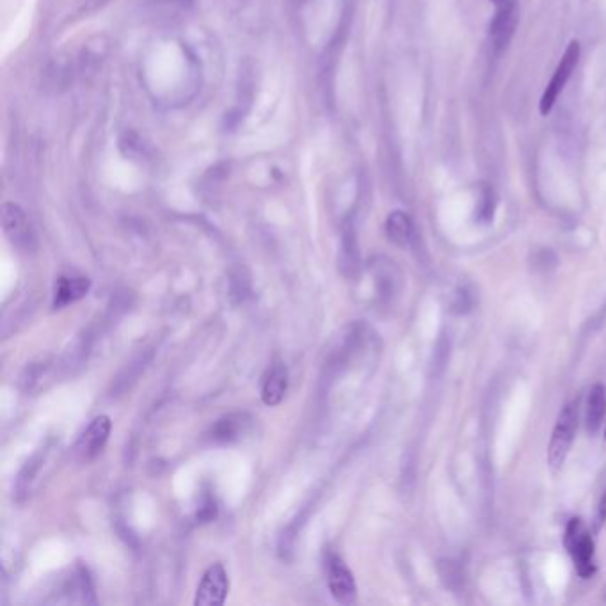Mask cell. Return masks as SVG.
<instances>
[{
	"instance_id": "ac0fdd59",
	"label": "cell",
	"mask_w": 606,
	"mask_h": 606,
	"mask_svg": "<svg viewBox=\"0 0 606 606\" xmlns=\"http://www.w3.org/2000/svg\"><path fill=\"white\" fill-rule=\"evenodd\" d=\"M107 2H109V0H84L79 8H77V15H88L91 11L102 8Z\"/></svg>"
},
{
	"instance_id": "30bf717a",
	"label": "cell",
	"mask_w": 606,
	"mask_h": 606,
	"mask_svg": "<svg viewBox=\"0 0 606 606\" xmlns=\"http://www.w3.org/2000/svg\"><path fill=\"white\" fill-rule=\"evenodd\" d=\"M253 418L248 413H232L217 420L216 425L212 427L210 436L217 443H233L244 438V434L249 431Z\"/></svg>"
},
{
	"instance_id": "7a4b0ae2",
	"label": "cell",
	"mask_w": 606,
	"mask_h": 606,
	"mask_svg": "<svg viewBox=\"0 0 606 606\" xmlns=\"http://www.w3.org/2000/svg\"><path fill=\"white\" fill-rule=\"evenodd\" d=\"M567 551L575 562L576 571L582 578H591L596 573V553L594 541L589 530L585 528L582 519H571L564 537Z\"/></svg>"
},
{
	"instance_id": "8fae6325",
	"label": "cell",
	"mask_w": 606,
	"mask_h": 606,
	"mask_svg": "<svg viewBox=\"0 0 606 606\" xmlns=\"http://www.w3.org/2000/svg\"><path fill=\"white\" fill-rule=\"evenodd\" d=\"M91 290V280L89 278H59L54 290V310H61L68 304L77 303L82 297L88 296Z\"/></svg>"
},
{
	"instance_id": "8992f818",
	"label": "cell",
	"mask_w": 606,
	"mask_h": 606,
	"mask_svg": "<svg viewBox=\"0 0 606 606\" xmlns=\"http://www.w3.org/2000/svg\"><path fill=\"white\" fill-rule=\"evenodd\" d=\"M230 591V580L226 575L223 564H212L201 578L194 605L196 606H221L226 601Z\"/></svg>"
},
{
	"instance_id": "5bb4252c",
	"label": "cell",
	"mask_w": 606,
	"mask_h": 606,
	"mask_svg": "<svg viewBox=\"0 0 606 606\" xmlns=\"http://www.w3.org/2000/svg\"><path fill=\"white\" fill-rule=\"evenodd\" d=\"M359 255L358 246H356V239H354V232H352L351 226L345 228L342 240V253H340V271L343 272V276L352 278L356 272H358Z\"/></svg>"
},
{
	"instance_id": "3957f363",
	"label": "cell",
	"mask_w": 606,
	"mask_h": 606,
	"mask_svg": "<svg viewBox=\"0 0 606 606\" xmlns=\"http://www.w3.org/2000/svg\"><path fill=\"white\" fill-rule=\"evenodd\" d=\"M580 54H582L580 43L576 40L571 41V43L567 45L564 56L560 59L557 70H555L553 77H551L550 82H548V86L544 89L543 96H541L539 111H541L543 116H548V114L553 111V107H555L557 100H559L560 93L564 91L567 82L571 79V75L575 73L578 61H580Z\"/></svg>"
},
{
	"instance_id": "7c38bea8",
	"label": "cell",
	"mask_w": 606,
	"mask_h": 606,
	"mask_svg": "<svg viewBox=\"0 0 606 606\" xmlns=\"http://www.w3.org/2000/svg\"><path fill=\"white\" fill-rule=\"evenodd\" d=\"M386 235L388 239L400 248H406L407 244L413 239V221L402 210L391 212L386 219Z\"/></svg>"
},
{
	"instance_id": "e0dca14e",
	"label": "cell",
	"mask_w": 606,
	"mask_h": 606,
	"mask_svg": "<svg viewBox=\"0 0 606 606\" xmlns=\"http://www.w3.org/2000/svg\"><path fill=\"white\" fill-rule=\"evenodd\" d=\"M452 306H454V311H457V313H464V311L470 310L471 301L468 292L466 290H457Z\"/></svg>"
},
{
	"instance_id": "7402d4cb",
	"label": "cell",
	"mask_w": 606,
	"mask_h": 606,
	"mask_svg": "<svg viewBox=\"0 0 606 606\" xmlns=\"http://www.w3.org/2000/svg\"><path fill=\"white\" fill-rule=\"evenodd\" d=\"M605 439H606V429H605Z\"/></svg>"
},
{
	"instance_id": "9c48e42d",
	"label": "cell",
	"mask_w": 606,
	"mask_h": 606,
	"mask_svg": "<svg viewBox=\"0 0 606 606\" xmlns=\"http://www.w3.org/2000/svg\"><path fill=\"white\" fill-rule=\"evenodd\" d=\"M288 390V368L280 358L272 361L262 384V400L265 406H278Z\"/></svg>"
},
{
	"instance_id": "5b68a950",
	"label": "cell",
	"mask_w": 606,
	"mask_h": 606,
	"mask_svg": "<svg viewBox=\"0 0 606 606\" xmlns=\"http://www.w3.org/2000/svg\"><path fill=\"white\" fill-rule=\"evenodd\" d=\"M2 226L11 244L22 251L36 248V233L24 208L16 203H4L2 207Z\"/></svg>"
},
{
	"instance_id": "2e32d148",
	"label": "cell",
	"mask_w": 606,
	"mask_h": 606,
	"mask_svg": "<svg viewBox=\"0 0 606 606\" xmlns=\"http://www.w3.org/2000/svg\"><path fill=\"white\" fill-rule=\"evenodd\" d=\"M495 210V191L489 185H482L479 194V203H477V219H479V223H491L493 217H495Z\"/></svg>"
},
{
	"instance_id": "d6986e66",
	"label": "cell",
	"mask_w": 606,
	"mask_h": 606,
	"mask_svg": "<svg viewBox=\"0 0 606 606\" xmlns=\"http://www.w3.org/2000/svg\"><path fill=\"white\" fill-rule=\"evenodd\" d=\"M216 516V503H212L210 500H208V502L205 503V507L198 512V518L203 519V521H212Z\"/></svg>"
},
{
	"instance_id": "ffe728a7",
	"label": "cell",
	"mask_w": 606,
	"mask_h": 606,
	"mask_svg": "<svg viewBox=\"0 0 606 606\" xmlns=\"http://www.w3.org/2000/svg\"><path fill=\"white\" fill-rule=\"evenodd\" d=\"M599 519H601V523L606 521V495L603 502H601V507H599Z\"/></svg>"
},
{
	"instance_id": "277c9868",
	"label": "cell",
	"mask_w": 606,
	"mask_h": 606,
	"mask_svg": "<svg viewBox=\"0 0 606 606\" xmlns=\"http://www.w3.org/2000/svg\"><path fill=\"white\" fill-rule=\"evenodd\" d=\"M324 566H326L327 587L336 603L352 605L358 596V587L354 582L351 569L333 550H327L324 553Z\"/></svg>"
},
{
	"instance_id": "44dd1931",
	"label": "cell",
	"mask_w": 606,
	"mask_h": 606,
	"mask_svg": "<svg viewBox=\"0 0 606 606\" xmlns=\"http://www.w3.org/2000/svg\"><path fill=\"white\" fill-rule=\"evenodd\" d=\"M491 2H493L495 6H502V4H505V2H509V0H491Z\"/></svg>"
},
{
	"instance_id": "6da1fadb",
	"label": "cell",
	"mask_w": 606,
	"mask_h": 606,
	"mask_svg": "<svg viewBox=\"0 0 606 606\" xmlns=\"http://www.w3.org/2000/svg\"><path fill=\"white\" fill-rule=\"evenodd\" d=\"M576 429H578V400H573L560 411L555 429L551 432L548 463L553 470H560L566 463L569 450L575 441Z\"/></svg>"
},
{
	"instance_id": "ba28073f",
	"label": "cell",
	"mask_w": 606,
	"mask_h": 606,
	"mask_svg": "<svg viewBox=\"0 0 606 606\" xmlns=\"http://www.w3.org/2000/svg\"><path fill=\"white\" fill-rule=\"evenodd\" d=\"M111 429V418L107 415L96 416L95 420L89 423L88 429L82 432L75 445V454L80 461H91L96 455L102 454L111 436Z\"/></svg>"
},
{
	"instance_id": "4fadbf2b",
	"label": "cell",
	"mask_w": 606,
	"mask_h": 606,
	"mask_svg": "<svg viewBox=\"0 0 606 606\" xmlns=\"http://www.w3.org/2000/svg\"><path fill=\"white\" fill-rule=\"evenodd\" d=\"M606 411V391L605 386L596 384L589 393V400H587V416H585V422H587V431L591 434H596L603 423V416Z\"/></svg>"
},
{
	"instance_id": "52a82bcc",
	"label": "cell",
	"mask_w": 606,
	"mask_h": 606,
	"mask_svg": "<svg viewBox=\"0 0 606 606\" xmlns=\"http://www.w3.org/2000/svg\"><path fill=\"white\" fill-rule=\"evenodd\" d=\"M519 22L518 0H509L496 6V13L489 24V38L496 54H502L509 47Z\"/></svg>"
},
{
	"instance_id": "9a60e30c",
	"label": "cell",
	"mask_w": 606,
	"mask_h": 606,
	"mask_svg": "<svg viewBox=\"0 0 606 606\" xmlns=\"http://www.w3.org/2000/svg\"><path fill=\"white\" fill-rule=\"evenodd\" d=\"M70 591H72L70 592L72 601H75V603L95 605V592H93V583H91V578H89L88 569H84V567L77 569V573L72 578Z\"/></svg>"
}]
</instances>
